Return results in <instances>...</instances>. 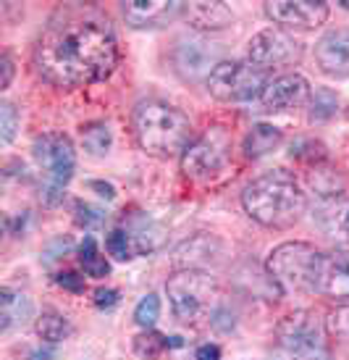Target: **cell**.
I'll use <instances>...</instances> for the list:
<instances>
[{
	"label": "cell",
	"mask_w": 349,
	"mask_h": 360,
	"mask_svg": "<svg viewBox=\"0 0 349 360\" xmlns=\"http://www.w3.org/2000/svg\"><path fill=\"white\" fill-rule=\"evenodd\" d=\"M119 63L110 21L90 6L60 8L34 45V66L53 87L74 90L108 79Z\"/></svg>",
	"instance_id": "6da1fadb"
},
{
	"label": "cell",
	"mask_w": 349,
	"mask_h": 360,
	"mask_svg": "<svg viewBox=\"0 0 349 360\" xmlns=\"http://www.w3.org/2000/svg\"><path fill=\"white\" fill-rule=\"evenodd\" d=\"M242 205L252 221L265 229H289L294 226L305 210L308 195L294 179V174L284 169H270L249 181L242 192Z\"/></svg>",
	"instance_id": "7a4b0ae2"
},
{
	"label": "cell",
	"mask_w": 349,
	"mask_h": 360,
	"mask_svg": "<svg viewBox=\"0 0 349 360\" xmlns=\"http://www.w3.org/2000/svg\"><path fill=\"white\" fill-rule=\"evenodd\" d=\"M131 129L142 150L155 158L184 155L195 131L190 116L166 101H142L131 113Z\"/></svg>",
	"instance_id": "3957f363"
},
{
	"label": "cell",
	"mask_w": 349,
	"mask_h": 360,
	"mask_svg": "<svg viewBox=\"0 0 349 360\" xmlns=\"http://www.w3.org/2000/svg\"><path fill=\"white\" fill-rule=\"evenodd\" d=\"M173 316L181 323L197 326L205 319H213L218 305V284L208 271L199 269H179L166 281Z\"/></svg>",
	"instance_id": "277c9868"
},
{
	"label": "cell",
	"mask_w": 349,
	"mask_h": 360,
	"mask_svg": "<svg viewBox=\"0 0 349 360\" xmlns=\"http://www.w3.org/2000/svg\"><path fill=\"white\" fill-rule=\"evenodd\" d=\"M320 250L310 242H284L273 248L265 260L270 281L287 295H312V279H315V263Z\"/></svg>",
	"instance_id": "5b68a950"
},
{
	"label": "cell",
	"mask_w": 349,
	"mask_h": 360,
	"mask_svg": "<svg viewBox=\"0 0 349 360\" xmlns=\"http://www.w3.org/2000/svg\"><path fill=\"white\" fill-rule=\"evenodd\" d=\"M326 323L312 310H294L276 326V340L291 360H331Z\"/></svg>",
	"instance_id": "8992f818"
},
{
	"label": "cell",
	"mask_w": 349,
	"mask_h": 360,
	"mask_svg": "<svg viewBox=\"0 0 349 360\" xmlns=\"http://www.w3.org/2000/svg\"><path fill=\"white\" fill-rule=\"evenodd\" d=\"M268 71L255 66L252 60H220L208 77V92L220 103H247L260 98L268 84Z\"/></svg>",
	"instance_id": "52a82bcc"
},
{
	"label": "cell",
	"mask_w": 349,
	"mask_h": 360,
	"mask_svg": "<svg viewBox=\"0 0 349 360\" xmlns=\"http://www.w3.org/2000/svg\"><path fill=\"white\" fill-rule=\"evenodd\" d=\"M34 160L40 163V169L48 176V187H45V200L53 205L63 198V187L71 181L74 169H77V153H74V142L60 134V131H48L40 134L34 145H32Z\"/></svg>",
	"instance_id": "ba28073f"
},
{
	"label": "cell",
	"mask_w": 349,
	"mask_h": 360,
	"mask_svg": "<svg viewBox=\"0 0 349 360\" xmlns=\"http://www.w3.org/2000/svg\"><path fill=\"white\" fill-rule=\"evenodd\" d=\"M231 155V140L229 134L220 129V127H213L205 134H199L197 140H192V145L184 150L181 155V171L187 179L195 181H205L218 176L220 171L226 169Z\"/></svg>",
	"instance_id": "9c48e42d"
},
{
	"label": "cell",
	"mask_w": 349,
	"mask_h": 360,
	"mask_svg": "<svg viewBox=\"0 0 349 360\" xmlns=\"http://www.w3.org/2000/svg\"><path fill=\"white\" fill-rule=\"evenodd\" d=\"M249 60L260 66L263 71H279L297 66L302 56H305V45L291 34V32L281 30V27H270V30L258 32L249 40Z\"/></svg>",
	"instance_id": "30bf717a"
},
{
	"label": "cell",
	"mask_w": 349,
	"mask_h": 360,
	"mask_svg": "<svg viewBox=\"0 0 349 360\" xmlns=\"http://www.w3.org/2000/svg\"><path fill=\"white\" fill-rule=\"evenodd\" d=\"M265 13L281 30L308 32L326 24L329 6L320 0H273V3H265Z\"/></svg>",
	"instance_id": "8fae6325"
},
{
	"label": "cell",
	"mask_w": 349,
	"mask_h": 360,
	"mask_svg": "<svg viewBox=\"0 0 349 360\" xmlns=\"http://www.w3.org/2000/svg\"><path fill=\"white\" fill-rule=\"evenodd\" d=\"M312 295H323L334 302L349 300V252L331 250L320 252L315 263Z\"/></svg>",
	"instance_id": "7c38bea8"
},
{
	"label": "cell",
	"mask_w": 349,
	"mask_h": 360,
	"mask_svg": "<svg viewBox=\"0 0 349 360\" xmlns=\"http://www.w3.org/2000/svg\"><path fill=\"white\" fill-rule=\"evenodd\" d=\"M220 63V48L202 37L181 40L173 51V66L187 82H208V77Z\"/></svg>",
	"instance_id": "4fadbf2b"
},
{
	"label": "cell",
	"mask_w": 349,
	"mask_h": 360,
	"mask_svg": "<svg viewBox=\"0 0 349 360\" xmlns=\"http://www.w3.org/2000/svg\"><path fill=\"white\" fill-rule=\"evenodd\" d=\"M310 84L302 74H279V77H270L265 90L260 92V105L268 113H284V110H294L308 105L310 101Z\"/></svg>",
	"instance_id": "5bb4252c"
},
{
	"label": "cell",
	"mask_w": 349,
	"mask_h": 360,
	"mask_svg": "<svg viewBox=\"0 0 349 360\" xmlns=\"http://www.w3.org/2000/svg\"><path fill=\"white\" fill-rule=\"evenodd\" d=\"M184 8L187 3H179V0H129L124 3V19L137 30H145V27L155 30L184 16Z\"/></svg>",
	"instance_id": "9a60e30c"
},
{
	"label": "cell",
	"mask_w": 349,
	"mask_h": 360,
	"mask_svg": "<svg viewBox=\"0 0 349 360\" xmlns=\"http://www.w3.org/2000/svg\"><path fill=\"white\" fill-rule=\"evenodd\" d=\"M315 60L329 77H349V30H331L315 45Z\"/></svg>",
	"instance_id": "2e32d148"
},
{
	"label": "cell",
	"mask_w": 349,
	"mask_h": 360,
	"mask_svg": "<svg viewBox=\"0 0 349 360\" xmlns=\"http://www.w3.org/2000/svg\"><path fill=\"white\" fill-rule=\"evenodd\" d=\"M220 242L213 234H197L192 240L181 242L176 252H173V263L179 269H199L205 271L208 266H213L220 255Z\"/></svg>",
	"instance_id": "e0dca14e"
},
{
	"label": "cell",
	"mask_w": 349,
	"mask_h": 360,
	"mask_svg": "<svg viewBox=\"0 0 349 360\" xmlns=\"http://www.w3.org/2000/svg\"><path fill=\"white\" fill-rule=\"evenodd\" d=\"M184 19L199 32L223 30L231 24V8L223 3H187Z\"/></svg>",
	"instance_id": "ac0fdd59"
},
{
	"label": "cell",
	"mask_w": 349,
	"mask_h": 360,
	"mask_svg": "<svg viewBox=\"0 0 349 360\" xmlns=\"http://www.w3.org/2000/svg\"><path fill=\"white\" fill-rule=\"evenodd\" d=\"M318 219L323 229L331 237L349 240V198L347 195H336V198H326L318 205Z\"/></svg>",
	"instance_id": "d6986e66"
},
{
	"label": "cell",
	"mask_w": 349,
	"mask_h": 360,
	"mask_svg": "<svg viewBox=\"0 0 349 360\" xmlns=\"http://www.w3.org/2000/svg\"><path fill=\"white\" fill-rule=\"evenodd\" d=\"M32 300L24 292H16L11 287L0 290V331H11L13 326H21L32 319Z\"/></svg>",
	"instance_id": "ffe728a7"
},
{
	"label": "cell",
	"mask_w": 349,
	"mask_h": 360,
	"mask_svg": "<svg viewBox=\"0 0 349 360\" xmlns=\"http://www.w3.org/2000/svg\"><path fill=\"white\" fill-rule=\"evenodd\" d=\"M126 234L131 240V248H134V255H147V252L158 250L160 242H163V234H160V226L147 216H134V219L126 224Z\"/></svg>",
	"instance_id": "44dd1931"
},
{
	"label": "cell",
	"mask_w": 349,
	"mask_h": 360,
	"mask_svg": "<svg viewBox=\"0 0 349 360\" xmlns=\"http://www.w3.org/2000/svg\"><path fill=\"white\" fill-rule=\"evenodd\" d=\"M281 142H284V134H281L279 127L255 124L244 137V153H247V158H263V155L276 150Z\"/></svg>",
	"instance_id": "7402d4cb"
},
{
	"label": "cell",
	"mask_w": 349,
	"mask_h": 360,
	"mask_svg": "<svg viewBox=\"0 0 349 360\" xmlns=\"http://www.w3.org/2000/svg\"><path fill=\"white\" fill-rule=\"evenodd\" d=\"M34 329H37V334H40L45 342H50V345L66 340L71 331H74L69 319H66L63 313H55V310H45L40 319H37V323H34Z\"/></svg>",
	"instance_id": "603a6c76"
},
{
	"label": "cell",
	"mask_w": 349,
	"mask_h": 360,
	"mask_svg": "<svg viewBox=\"0 0 349 360\" xmlns=\"http://www.w3.org/2000/svg\"><path fill=\"white\" fill-rule=\"evenodd\" d=\"M81 145H84V150L100 158V155H105L110 150V145H113V134H110L108 124H103V121H95V124H87L84 129H81Z\"/></svg>",
	"instance_id": "cb8c5ba5"
},
{
	"label": "cell",
	"mask_w": 349,
	"mask_h": 360,
	"mask_svg": "<svg viewBox=\"0 0 349 360\" xmlns=\"http://www.w3.org/2000/svg\"><path fill=\"white\" fill-rule=\"evenodd\" d=\"M79 263L81 269H84V274L92 276V279H103V276H108L110 271L108 260L100 255L95 237H84V242H81L79 248Z\"/></svg>",
	"instance_id": "d4e9b609"
},
{
	"label": "cell",
	"mask_w": 349,
	"mask_h": 360,
	"mask_svg": "<svg viewBox=\"0 0 349 360\" xmlns=\"http://www.w3.org/2000/svg\"><path fill=\"white\" fill-rule=\"evenodd\" d=\"M308 105H310V121H312V124H320V121H329L331 116L336 113L339 98L331 90H326V87H320V90H315L310 95Z\"/></svg>",
	"instance_id": "484cf974"
},
{
	"label": "cell",
	"mask_w": 349,
	"mask_h": 360,
	"mask_svg": "<svg viewBox=\"0 0 349 360\" xmlns=\"http://www.w3.org/2000/svg\"><path fill=\"white\" fill-rule=\"evenodd\" d=\"M166 347H171L169 340L152 329L142 331L140 337H134V355L140 360H155Z\"/></svg>",
	"instance_id": "4316f807"
},
{
	"label": "cell",
	"mask_w": 349,
	"mask_h": 360,
	"mask_svg": "<svg viewBox=\"0 0 349 360\" xmlns=\"http://www.w3.org/2000/svg\"><path fill=\"white\" fill-rule=\"evenodd\" d=\"M160 316V300L158 295H145L140 302H137V308H134V321L140 323L142 329H152V323L158 321Z\"/></svg>",
	"instance_id": "83f0119b"
},
{
	"label": "cell",
	"mask_w": 349,
	"mask_h": 360,
	"mask_svg": "<svg viewBox=\"0 0 349 360\" xmlns=\"http://www.w3.org/2000/svg\"><path fill=\"white\" fill-rule=\"evenodd\" d=\"M16 127H19V110L13 103H0V142L8 145L16 137Z\"/></svg>",
	"instance_id": "f1b7e54d"
},
{
	"label": "cell",
	"mask_w": 349,
	"mask_h": 360,
	"mask_svg": "<svg viewBox=\"0 0 349 360\" xmlns=\"http://www.w3.org/2000/svg\"><path fill=\"white\" fill-rule=\"evenodd\" d=\"M105 248H108V252L116 260L134 258V248H131V240H129V234H126L124 229H113V231H110L108 240H105Z\"/></svg>",
	"instance_id": "f546056e"
},
{
	"label": "cell",
	"mask_w": 349,
	"mask_h": 360,
	"mask_svg": "<svg viewBox=\"0 0 349 360\" xmlns=\"http://www.w3.org/2000/svg\"><path fill=\"white\" fill-rule=\"evenodd\" d=\"M291 158L308 160V163H320L326 158V148L315 140H297L291 145Z\"/></svg>",
	"instance_id": "4dcf8cb0"
},
{
	"label": "cell",
	"mask_w": 349,
	"mask_h": 360,
	"mask_svg": "<svg viewBox=\"0 0 349 360\" xmlns=\"http://www.w3.org/2000/svg\"><path fill=\"white\" fill-rule=\"evenodd\" d=\"M326 331L336 340H349V308L334 310L329 319H326Z\"/></svg>",
	"instance_id": "1f68e13d"
},
{
	"label": "cell",
	"mask_w": 349,
	"mask_h": 360,
	"mask_svg": "<svg viewBox=\"0 0 349 360\" xmlns=\"http://www.w3.org/2000/svg\"><path fill=\"white\" fill-rule=\"evenodd\" d=\"M74 210H77V221H79L81 226H87V229H92V226H98V224H103V210L95 208V205H90V202H77L74 205Z\"/></svg>",
	"instance_id": "d6a6232c"
},
{
	"label": "cell",
	"mask_w": 349,
	"mask_h": 360,
	"mask_svg": "<svg viewBox=\"0 0 349 360\" xmlns=\"http://www.w3.org/2000/svg\"><path fill=\"white\" fill-rule=\"evenodd\" d=\"M55 281L69 292H84V279H81L79 274H74V271H63V274H58Z\"/></svg>",
	"instance_id": "836d02e7"
},
{
	"label": "cell",
	"mask_w": 349,
	"mask_h": 360,
	"mask_svg": "<svg viewBox=\"0 0 349 360\" xmlns=\"http://www.w3.org/2000/svg\"><path fill=\"white\" fill-rule=\"evenodd\" d=\"M95 305L100 310H110L119 305V290H98L95 292Z\"/></svg>",
	"instance_id": "e575fe53"
},
{
	"label": "cell",
	"mask_w": 349,
	"mask_h": 360,
	"mask_svg": "<svg viewBox=\"0 0 349 360\" xmlns=\"http://www.w3.org/2000/svg\"><path fill=\"white\" fill-rule=\"evenodd\" d=\"M210 326L218 331H231L234 329V316L226 308H218L213 313V319H210Z\"/></svg>",
	"instance_id": "d590c367"
},
{
	"label": "cell",
	"mask_w": 349,
	"mask_h": 360,
	"mask_svg": "<svg viewBox=\"0 0 349 360\" xmlns=\"http://www.w3.org/2000/svg\"><path fill=\"white\" fill-rule=\"evenodd\" d=\"M195 360H220V347L218 345H199Z\"/></svg>",
	"instance_id": "8d00e7d4"
},
{
	"label": "cell",
	"mask_w": 349,
	"mask_h": 360,
	"mask_svg": "<svg viewBox=\"0 0 349 360\" xmlns=\"http://www.w3.org/2000/svg\"><path fill=\"white\" fill-rule=\"evenodd\" d=\"M0 69H3L0 90H6V87H11V79H13V60H11V56H3V58H0Z\"/></svg>",
	"instance_id": "74e56055"
},
{
	"label": "cell",
	"mask_w": 349,
	"mask_h": 360,
	"mask_svg": "<svg viewBox=\"0 0 349 360\" xmlns=\"http://www.w3.org/2000/svg\"><path fill=\"white\" fill-rule=\"evenodd\" d=\"M92 190H98L100 198H105V200H113L116 198V190H113V184H108V181H90Z\"/></svg>",
	"instance_id": "f35d334b"
},
{
	"label": "cell",
	"mask_w": 349,
	"mask_h": 360,
	"mask_svg": "<svg viewBox=\"0 0 349 360\" xmlns=\"http://www.w3.org/2000/svg\"><path fill=\"white\" fill-rule=\"evenodd\" d=\"M53 358V350L50 347H45V350H34L32 352V360H50Z\"/></svg>",
	"instance_id": "ab89813d"
},
{
	"label": "cell",
	"mask_w": 349,
	"mask_h": 360,
	"mask_svg": "<svg viewBox=\"0 0 349 360\" xmlns=\"http://www.w3.org/2000/svg\"><path fill=\"white\" fill-rule=\"evenodd\" d=\"M341 6H344V8H349V0H341Z\"/></svg>",
	"instance_id": "60d3db41"
}]
</instances>
